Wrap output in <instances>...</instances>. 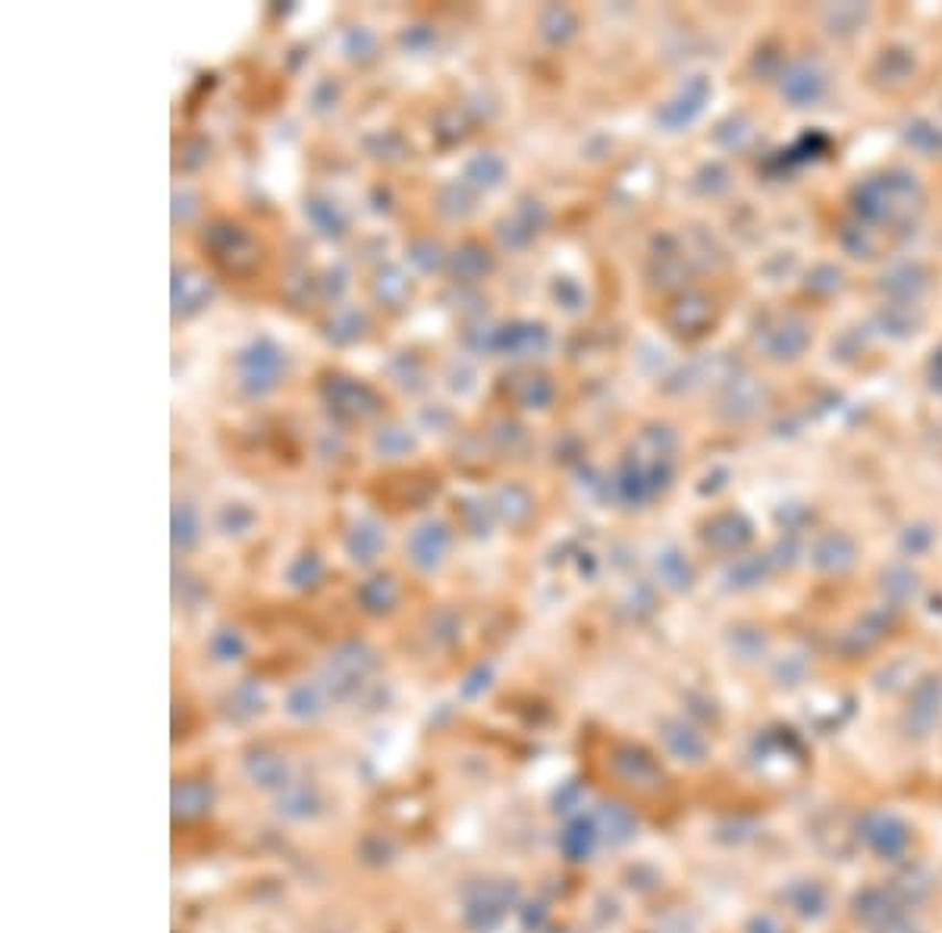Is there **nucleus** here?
I'll use <instances>...</instances> for the list:
<instances>
[{"label":"nucleus","instance_id":"1","mask_svg":"<svg viewBox=\"0 0 942 933\" xmlns=\"http://www.w3.org/2000/svg\"><path fill=\"white\" fill-rule=\"evenodd\" d=\"M280 353L270 343H255L246 355H243V384L251 394H265L267 387H274L277 372H280Z\"/></svg>","mask_w":942,"mask_h":933}]
</instances>
